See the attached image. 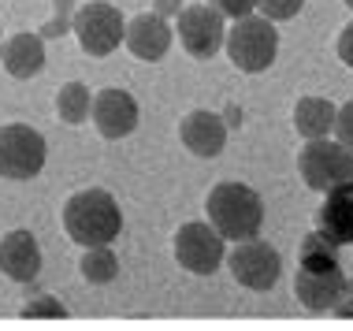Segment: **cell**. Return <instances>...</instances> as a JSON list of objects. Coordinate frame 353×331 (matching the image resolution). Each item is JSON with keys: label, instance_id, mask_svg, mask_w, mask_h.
Returning a JSON list of instances; mask_svg holds the SVG:
<instances>
[{"label": "cell", "instance_id": "cell-7", "mask_svg": "<svg viewBox=\"0 0 353 331\" xmlns=\"http://www.w3.org/2000/svg\"><path fill=\"white\" fill-rule=\"evenodd\" d=\"M71 30L79 37L82 52L85 56H112L123 45V30H127V23H123V12L112 4H104V0H93V4H82L79 12L71 19Z\"/></svg>", "mask_w": 353, "mask_h": 331}, {"label": "cell", "instance_id": "cell-20", "mask_svg": "<svg viewBox=\"0 0 353 331\" xmlns=\"http://www.w3.org/2000/svg\"><path fill=\"white\" fill-rule=\"evenodd\" d=\"M305 8V0H256V12L264 19H272V23H286V19H294Z\"/></svg>", "mask_w": 353, "mask_h": 331}, {"label": "cell", "instance_id": "cell-1", "mask_svg": "<svg viewBox=\"0 0 353 331\" xmlns=\"http://www.w3.org/2000/svg\"><path fill=\"white\" fill-rule=\"evenodd\" d=\"M63 231L82 250L85 245H112L123 231V209L108 190L85 186V190L71 194L63 205Z\"/></svg>", "mask_w": 353, "mask_h": 331}, {"label": "cell", "instance_id": "cell-27", "mask_svg": "<svg viewBox=\"0 0 353 331\" xmlns=\"http://www.w3.org/2000/svg\"><path fill=\"white\" fill-rule=\"evenodd\" d=\"M183 12V0H157V15H179Z\"/></svg>", "mask_w": 353, "mask_h": 331}, {"label": "cell", "instance_id": "cell-16", "mask_svg": "<svg viewBox=\"0 0 353 331\" xmlns=\"http://www.w3.org/2000/svg\"><path fill=\"white\" fill-rule=\"evenodd\" d=\"M4 71L12 74V79H34V74L45 71V37L41 34H15L4 41Z\"/></svg>", "mask_w": 353, "mask_h": 331}, {"label": "cell", "instance_id": "cell-17", "mask_svg": "<svg viewBox=\"0 0 353 331\" xmlns=\"http://www.w3.org/2000/svg\"><path fill=\"white\" fill-rule=\"evenodd\" d=\"M335 105H331L327 97H301L298 105H294V130L312 141V138H327L331 127H335Z\"/></svg>", "mask_w": 353, "mask_h": 331}, {"label": "cell", "instance_id": "cell-8", "mask_svg": "<svg viewBox=\"0 0 353 331\" xmlns=\"http://www.w3.org/2000/svg\"><path fill=\"white\" fill-rule=\"evenodd\" d=\"M227 268L238 287L245 290H272L283 276V257L279 250H272L268 242L261 239H245V242H234V250H227Z\"/></svg>", "mask_w": 353, "mask_h": 331}, {"label": "cell", "instance_id": "cell-5", "mask_svg": "<svg viewBox=\"0 0 353 331\" xmlns=\"http://www.w3.org/2000/svg\"><path fill=\"white\" fill-rule=\"evenodd\" d=\"M298 172H301L309 190L327 194L331 186L350 183L353 179V153L339 138L331 141V134L327 138H312V141H305V149L298 157Z\"/></svg>", "mask_w": 353, "mask_h": 331}, {"label": "cell", "instance_id": "cell-6", "mask_svg": "<svg viewBox=\"0 0 353 331\" xmlns=\"http://www.w3.org/2000/svg\"><path fill=\"white\" fill-rule=\"evenodd\" d=\"M175 261L190 276H216L227 257V239L208 220H190L175 231Z\"/></svg>", "mask_w": 353, "mask_h": 331}, {"label": "cell", "instance_id": "cell-29", "mask_svg": "<svg viewBox=\"0 0 353 331\" xmlns=\"http://www.w3.org/2000/svg\"><path fill=\"white\" fill-rule=\"evenodd\" d=\"M346 298H353V279H346Z\"/></svg>", "mask_w": 353, "mask_h": 331}, {"label": "cell", "instance_id": "cell-30", "mask_svg": "<svg viewBox=\"0 0 353 331\" xmlns=\"http://www.w3.org/2000/svg\"><path fill=\"white\" fill-rule=\"evenodd\" d=\"M346 8H350V12H353V0H346Z\"/></svg>", "mask_w": 353, "mask_h": 331}, {"label": "cell", "instance_id": "cell-13", "mask_svg": "<svg viewBox=\"0 0 353 331\" xmlns=\"http://www.w3.org/2000/svg\"><path fill=\"white\" fill-rule=\"evenodd\" d=\"M0 272L12 283H34L41 276V245L34 231H8L0 239Z\"/></svg>", "mask_w": 353, "mask_h": 331}, {"label": "cell", "instance_id": "cell-23", "mask_svg": "<svg viewBox=\"0 0 353 331\" xmlns=\"http://www.w3.org/2000/svg\"><path fill=\"white\" fill-rule=\"evenodd\" d=\"M331 130H335V138L353 153V101H346V105L335 112V127Z\"/></svg>", "mask_w": 353, "mask_h": 331}, {"label": "cell", "instance_id": "cell-12", "mask_svg": "<svg viewBox=\"0 0 353 331\" xmlns=\"http://www.w3.org/2000/svg\"><path fill=\"white\" fill-rule=\"evenodd\" d=\"M123 41H127V49L134 52L138 60L157 63V60H164L171 41H175V26H171L164 15H157V12H141V15H134L127 23Z\"/></svg>", "mask_w": 353, "mask_h": 331}, {"label": "cell", "instance_id": "cell-9", "mask_svg": "<svg viewBox=\"0 0 353 331\" xmlns=\"http://www.w3.org/2000/svg\"><path fill=\"white\" fill-rule=\"evenodd\" d=\"M175 37L194 60H212L223 49L227 37V19L212 4H190L175 15Z\"/></svg>", "mask_w": 353, "mask_h": 331}, {"label": "cell", "instance_id": "cell-26", "mask_svg": "<svg viewBox=\"0 0 353 331\" xmlns=\"http://www.w3.org/2000/svg\"><path fill=\"white\" fill-rule=\"evenodd\" d=\"M339 60L353 71V23H346L342 34H339Z\"/></svg>", "mask_w": 353, "mask_h": 331}, {"label": "cell", "instance_id": "cell-18", "mask_svg": "<svg viewBox=\"0 0 353 331\" xmlns=\"http://www.w3.org/2000/svg\"><path fill=\"white\" fill-rule=\"evenodd\" d=\"M90 105H93V93L85 82H68L60 93H56V112H60L63 123L79 127V123L90 119Z\"/></svg>", "mask_w": 353, "mask_h": 331}, {"label": "cell", "instance_id": "cell-4", "mask_svg": "<svg viewBox=\"0 0 353 331\" xmlns=\"http://www.w3.org/2000/svg\"><path fill=\"white\" fill-rule=\"evenodd\" d=\"M45 160H49V146L45 134L26 123H4L0 127V179L12 183H30L41 175Z\"/></svg>", "mask_w": 353, "mask_h": 331}, {"label": "cell", "instance_id": "cell-24", "mask_svg": "<svg viewBox=\"0 0 353 331\" xmlns=\"http://www.w3.org/2000/svg\"><path fill=\"white\" fill-rule=\"evenodd\" d=\"M71 30V0H56V19L41 26V37H60Z\"/></svg>", "mask_w": 353, "mask_h": 331}, {"label": "cell", "instance_id": "cell-2", "mask_svg": "<svg viewBox=\"0 0 353 331\" xmlns=\"http://www.w3.org/2000/svg\"><path fill=\"white\" fill-rule=\"evenodd\" d=\"M205 212H208V223L223 234L227 242H245V239H256L264 227V201L253 186L245 183H219L208 190L205 197Z\"/></svg>", "mask_w": 353, "mask_h": 331}, {"label": "cell", "instance_id": "cell-28", "mask_svg": "<svg viewBox=\"0 0 353 331\" xmlns=\"http://www.w3.org/2000/svg\"><path fill=\"white\" fill-rule=\"evenodd\" d=\"M331 313H335V317H342V320H353V301H346V298H342L339 305L331 309Z\"/></svg>", "mask_w": 353, "mask_h": 331}, {"label": "cell", "instance_id": "cell-19", "mask_svg": "<svg viewBox=\"0 0 353 331\" xmlns=\"http://www.w3.org/2000/svg\"><path fill=\"white\" fill-rule=\"evenodd\" d=\"M82 279L85 283H112L119 276V257L112 253V245H85V253H82Z\"/></svg>", "mask_w": 353, "mask_h": 331}, {"label": "cell", "instance_id": "cell-21", "mask_svg": "<svg viewBox=\"0 0 353 331\" xmlns=\"http://www.w3.org/2000/svg\"><path fill=\"white\" fill-rule=\"evenodd\" d=\"M23 317L26 320H63L68 317V309H63V301H56V298H37V301H26L23 305Z\"/></svg>", "mask_w": 353, "mask_h": 331}, {"label": "cell", "instance_id": "cell-22", "mask_svg": "<svg viewBox=\"0 0 353 331\" xmlns=\"http://www.w3.org/2000/svg\"><path fill=\"white\" fill-rule=\"evenodd\" d=\"M312 257H339V245L331 242L327 234L320 231V227L301 239V261H312Z\"/></svg>", "mask_w": 353, "mask_h": 331}, {"label": "cell", "instance_id": "cell-15", "mask_svg": "<svg viewBox=\"0 0 353 331\" xmlns=\"http://www.w3.org/2000/svg\"><path fill=\"white\" fill-rule=\"evenodd\" d=\"M316 227L335 245H353V179L323 194V205L316 209Z\"/></svg>", "mask_w": 353, "mask_h": 331}, {"label": "cell", "instance_id": "cell-3", "mask_svg": "<svg viewBox=\"0 0 353 331\" xmlns=\"http://www.w3.org/2000/svg\"><path fill=\"white\" fill-rule=\"evenodd\" d=\"M223 49H227V60H231L238 71L261 74V71H268L275 63V56H279V30H275L272 19L250 12V15L234 19V26H227Z\"/></svg>", "mask_w": 353, "mask_h": 331}, {"label": "cell", "instance_id": "cell-14", "mask_svg": "<svg viewBox=\"0 0 353 331\" xmlns=\"http://www.w3.org/2000/svg\"><path fill=\"white\" fill-rule=\"evenodd\" d=\"M179 138H183V146L194 157L212 160V157L223 153V146H227V123H223V116H216V112H208V108H194L190 116H183V123H179Z\"/></svg>", "mask_w": 353, "mask_h": 331}, {"label": "cell", "instance_id": "cell-11", "mask_svg": "<svg viewBox=\"0 0 353 331\" xmlns=\"http://www.w3.org/2000/svg\"><path fill=\"white\" fill-rule=\"evenodd\" d=\"M90 116H93V123H97L101 138L119 141V138H127V134H134V130H138L141 108H138V101L130 97L127 90L108 86V90H101V93H93Z\"/></svg>", "mask_w": 353, "mask_h": 331}, {"label": "cell", "instance_id": "cell-25", "mask_svg": "<svg viewBox=\"0 0 353 331\" xmlns=\"http://www.w3.org/2000/svg\"><path fill=\"white\" fill-rule=\"evenodd\" d=\"M208 4H212L223 19H242V15L256 12V0H208Z\"/></svg>", "mask_w": 353, "mask_h": 331}, {"label": "cell", "instance_id": "cell-10", "mask_svg": "<svg viewBox=\"0 0 353 331\" xmlns=\"http://www.w3.org/2000/svg\"><path fill=\"white\" fill-rule=\"evenodd\" d=\"M294 294L309 313H331L342 298H346V272L339 261L327 264H298V276H294Z\"/></svg>", "mask_w": 353, "mask_h": 331}]
</instances>
